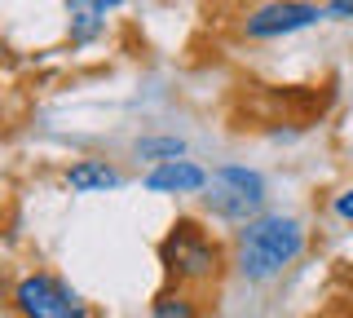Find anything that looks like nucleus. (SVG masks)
Masks as SVG:
<instances>
[{
    "label": "nucleus",
    "mask_w": 353,
    "mask_h": 318,
    "mask_svg": "<svg viewBox=\"0 0 353 318\" xmlns=\"http://www.w3.org/2000/svg\"><path fill=\"white\" fill-rule=\"evenodd\" d=\"M110 0H93V5H84V0H75V5H66V18H71V40L75 45H84V40H93L97 31L106 27V14H110Z\"/></svg>",
    "instance_id": "obj_8"
},
{
    "label": "nucleus",
    "mask_w": 353,
    "mask_h": 318,
    "mask_svg": "<svg viewBox=\"0 0 353 318\" xmlns=\"http://www.w3.org/2000/svg\"><path fill=\"white\" fill-rule=\"evenodd\" d=\"M323 18L318 5H301V0H287V5H261L243 18V31L252 40H274V36H292L301 27H314Z\"/></svg>",
    "instance_id": "obj_5"
},
{
    "label": "nucleus",
    "mask_w": 353,
    "mask_h": 318,
    "mask_svg": "<svg viewBox=\"0 0 353 318\" xmlns=\"http://www.w3.org/2000/svg\"><path fill=\"white\" fill-rule=\"evenodd\" d=\"M301 252H305V226L296 221V217L270 212V217H256V221H248L239 230L234 266H239L243 279L270 283V279H279Z\"/></svg>",
    "instance_id": "obj_1"
},
{
    "label": "nucleus",
    "mask_w": 353,
    "mask_h": 318,
    "mask_svg": "<svg viewBox=\"0 0 353 318\" xmlns=\"http://www.w3.org/2000/svg\"><path fill=\"white\" fill-rule=\"evenodd\" d=\"M323 18H353V0H336V5H327Z\"/></svg>",
    "instance_id": "obj_12"
},
{
    "label": "nucleus",
    "mask_w": 353,
    "mask_h": 318,
    "mask_svg": "<svg viewBox=\"0 0 353 318\" xmlns=\"http://www.w3.org/2000/svg\"><path fill=\"white\" fill-rule=\"evenodd\" d=\"M265 203V181L261 172L252 168H239V163H225V168H216L212 177H208V195H203V208L212 217H221V221H256Z\"/></svg>",
    "instance_id": "obj_4"
},
{
    "label": "nucleus",
    "mask_w": 353,
    "mask_h": 318,
    "mask_svg": "<svg viewBox=\"0 0 353 318\" xmlns=\"http://www.w3.org/2000/svg\"><path fill=\"white\" fill-rule=\"evenodd\" d=\"M208 186V172L190 159H172V163H154L146 172V190L154 195H194Z\"/></svg>",
    "instance_id": "obj_6"
},
{
    "label": "nucleus",
    "mask_w": 353,
    "mask_h": 318,
    "mask_svg": "<svg viewBox=\"0 0 353 318\" xmlns=\"http://www.w3.org/2000/svg\"><path fill=\"white\" fill-rule=\"evenodd\" d=\"M331 208H336V217H340V221H353V186H349V190H340Z\"/></svg>",
    "instance_id": "obj_11"
},
{
    "label": "nucleus",
    "mask_w": 353,
    "mask_h": 318,
    "mask_svg": "<svg viewBox=\"0 0 353 318\" xmlns=\"http://www.w3.org/2000/svg\"><path fill=\"white\" fill-rule=\"evenodd\" d=\"M150 318H199V301L185 288H163L150 301Z\"/></svg>",
    "instance_id": "obj_9"
},
{
    "label": "nucleus",
    "mask_w": 353,
    "mask_h": 318,
    "mask_svg": "<svg viewBox=\"0 0 353 318\" xmlns=\"http://www.w3.org/2000/svg\"><path fill=\"white\" fill-rule=\"evenodd\" d=\"M14 310L18 318H93V305L49 270H31L14 283Z\"/></svg>",
    "instance_id": "obj_3"
},
{
    "label": "nucleus",
    "mask_w": 353,
    "mask_h": 318,
    "mask_svg": "<svg viewBox=\"0 0 353 318\" xmlns=\"http://www.w3.org/2000/svg\"><path fill=\"white\" fill-rule=\"evenodd\" d=\"M137 159H154V163L185 159V141L181 137H141L137 141Z\"/></svg>",
    "instance_id": "obj_10"
},
{
    "label": "nucleus",
    "mask_w": 353,
    "mask_h": 318,
    "mask_svg": "<svg viewBox=\"0 0 353 318\" xmlns=\"http://www.w3.org/2000/svg\"><path fill=\"white\" fill-rule=\"evenodd\" d=\"M119 181H124V177H119V168H115V163H106V159H80V163H71V168H66V186H71L75 195L115 190Z\"/></svg>",
    "instance_id": "obj_7"
},
{
    "label": "nucleus",
    "mask_w": 353,
    "mask_h": 318,
    "mask_svg": "<svg viewBox=\"0 0 353 318\" xmlns=\"http://www.w3.org/2000/svg\"><path fill=\"white\" fill-rule=\"evenodd\" d=\"M159 266L172 279V288H203V283H216L221 270H225V252L194 217H181L172 221V230L159 239Z\"/></svg>",
    "instance_id": "obj_2"
}]
</instances>
